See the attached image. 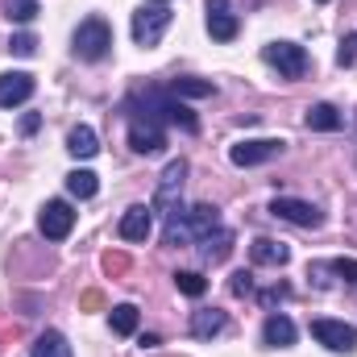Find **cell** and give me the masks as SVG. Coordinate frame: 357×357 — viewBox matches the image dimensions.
Instances as JSON below:
<instances>
[{
	"label": "cell",
	"mask_w": 357,
	"mask_h": 357,
	"mask_svg": "<svg viewBox=\"0 0 357 357\" xmlns=\"http://www.w3.org/2000/svg\"><path fill=\"white\" fill-rule=\"evenodd\" d=\"M303 121H307V129H316V133H337V129L345 125V116H341L333 104H312Z\"/></svg>",
	"instance_id": "18"
},
{
	"label": "cell",
	"mask_w": 357,
	"mask_h": 357,
	"mask_svg": "<svg viewBox=\"0 0 357 357\" xmlns=\"http://www.w3.org/2000/svg\"><path fill=\"white\" fill-rule=\"evenodd\" d=\"M133 42L137 46H158L162 42V33L171 29V8L167 4H150V8H142V13H133Z\"/></svg>",
	"instance_id": "6"
},
{
	"label": "cell",
	"mask_w": 357,
	"mask_h": 357,
	"mask_svg": "<svg viewBox=\"0 0 357 357\" xmlns=\"http://www.w3.org/2000/svg\"><path fill=\"white\" fill-rule=\"evenodd\" d=\"M183 178H187V158H171L167 171L158 175V191H154V204H150L154 216H171L175 208H183L178 204L183 199Z\"/></svg>",
	"instance_id": "2"
},
{
	"label": "cell",
	"mask_w": 357,
	"mask_h": 357,
	"mask_svg": "<svg viewBox=\"0 0 357 357\" xmlns=\"http://www.w3.org/2000/svg\"><path fill=\"white\" fill-rule=\"evenodd\" d=\"M4 13H8V21H17V25H29L42 8H38V0H4Z\"/></svg>",
	"instance_id": "25"
},
{
	"label": "cell",
	"mask_w": 357,
	"mask_h": 357,
	"mask_svg": "<svg viewBox=\"0 0 357 357\" xmlns=\"http://www.w3.org/2000/svg\"><path fill=\"white\" fill-rule=\"evenodd\" d=\"M212 229H220V208L212 204H195V208H175L167 216V245H187L208 237Z\"/></svg>",
	"instance_id": "1"
},
{
	"label": "cell",
	"mask_w": 357,
	"mask_h": 357,
	"mask_svg": "<svg viewBox=\"0 0 357 357\" xmlns=\"http://www.w3.org/2000/svg\"><path fill=\"white\" fill-rule=\"evenodd\" d=\"M108 50H112V29H108V21H104V17L79 21V29H75V54H79L84 63H100Z\"/></svg>",
	"instance_id": "3"
},
{
	"label": "cell",
	"mask_w": 357,
	"mask_h": 357,
	"mask_svg": "<svg viewBox=\"0 0 357 357\" xmlns=\"http://www.w3.org/2000/svg\"><path fill=\"white\" fill-rule=\"evenodd\" d=\"M357 59V33H349V38H341V50H337V63L341 67H349Z\"/></svg>",
	"instance_id": "30"
},
{
	"label": "cell",
	"mask_w": 357,
	"mask_h": 357,
	"mask_svg": "<svg viewBox=\"0 0 357 357\" xmlns=\"http://www.w3.org/2000/svg\"><path fill=\"white\" fill-rule=\"evenodd\" d=\"M108 320H112V333H121V337H133L142 316H137V307H133V303H116Z\"/></svg>",
	"instance_id": "22"
},
{
	"label": "cell",
	"mask_w": 357,
	"mask_h": 357,
	"mask_svg": "<svg viewBox=\"0 0 357 357\" xmlns=\"http://www.w3.org/2000/svg\"><path fill=\"white\" fill-rule=\"evenodd\" d=\"M270 212H274L278 220L299 225V229H320V225H324V212H320L316 204H307V199H295V195H278V199L270 204Z\"/></svg>",
	"instance_id": "10"
},
{
	"label": "cell",
	"mask_w": 357,
	"mask_h": 357,
	"mask_svg": "<svg viewBox=\"0 0 357 357\" xmlns=\"http://www.w3.org/2000/svg\"><path fill=\"white\" fill-rule=\"evenodd\" d=\"M67 191H71L75 199H91V195L100 191V178L91 175V171H71V175H67Z\"/></svg>",
	"instance_id": "23"
},
{
	"label": "cell",
	"mask_w": 357,
	"mask_h": 357,
	"mask_svg": "<svg viewBox=\"0 0 357 357\" xmlns=\"http://www.w3.org/2000/svg\"><path fill=\"white\" fill-rule=\"evenodd\" d=\"M67 150H71L75 158H96V154H100V137H96V129H91V125H75V129L67 133Z\"/></svg>",
	"instance_id": "19"
},
{
	"label": "cell",
	"mask_w": 357,
	"mask_h": 357,
	"mask_svg": "<svg viewBox=\"0 0 357 357\" xmlns=\"http://www.w3.org/2000/svg\"><path fill=\"white\" fill-rule=\"evenodd\" d=\"M282 150H287L282 137H250V142H237L229 150V158H233V167H262V162H274Z\"/></svg>",
	"instance_id": "7"
},
{
	"label": "cell",
	"mask_w": 357,
	"mask_h": 357,
	"mask_svg": "<svg viewBox=\"0 0 357 357\" xmlns=\"http://www.w3.org/2000/svg\"><path fill=\"white\" fill-rule=\"evenodd\" d=\"M212 91H216L212 79H175V84H171V96H178V100H183V96H187V100H199V96H212Z\"/></svg>",
	"instance_id": "24"
},
{
	"label": "cell",
	"mask_w": 357,
	"mask_h": 357,
	"mask_svg": "<svg viewBox=\"0 0 357 357\" xmlns=\"http://www.w3.org/2000/svg\"><path fill=\"white\" fill-rule=\"evenodd\" d=\"M8 50H13V54H21V59H29V54L38 50V38H33V33H17V38L8 42Z\"/></svg>",
	"instance_id": "27"
},
{
	"label": "cell",
	"mask_w": 357,
	"mask_h": 357,
	"mask_svg": "<svg viewBox=\"0 0 357 357\" xmlns=\"http://www.w3.org/2000/svg\"><path fill=\"white\" fill-rule=\"evenodd\" d=\"M100 303H104V299H100V291H88V295H84V307H100Z\"/></svg>",
	"instance_id": "33"
},
{
	"label": "cell",
	"mask_w": 357,
	"mask_h": 357,
	"mask_svg": "<svg viewBox=\"0 0 357 357\" xmlns=\"http://www.w3.org/2000/svg\"><path fill=\"white\" fill-rule=\"evenodd\" d=\"M295 337H299V333H295L291 316H278V312L270 316L266 328H262V341H266V345H274V349H287V345H295Z\"/></svg>",
	"instance_id": "17"
},
{
	"label": "cell",
	"mask_w": 357,
	"mask_h": 357,
	"mask_svg": "<svg viewBox=\"0 0 357 357\" xmlns=\"http://www.w3.org/2000/svg\"><path fill=\"white\" fill-rule=\"evenodd\" d=\"M146 112L158 116V121L178 125L183 133H195V129H199V121L191 116V108H187L178 96H171V91H146Z\"/></svg>",
	"instance_id": "5"
},
{
	"label": "cell",
	"mask_w": 357,
	"mask_h": 357,
	"mask_svg": "<svg viewBox=\"0 0 357 357\" xmlns=\"http://www.w3.org/2000/svg\"><path fill=\"white\" fill-rule=\"evenodd\" d=\"M33 129H38V116H33V112H29V116H25V121H21V133H33Z\"/></svg>",
	"instance_id": "34"
},
{
	"label": "cell",
	"mask_w": 357,
	"mask_h": 357,
	"mask_svg": "<svg viewBox=\"0 0 357 357\" xmlns=\"http://www.w3.org/2000/svg\"><path fill=\"white\" fill-rule=\"evenodd\" d=\"M195 245H199V254H204L208 262H225V258H229V250H233V233L220 225V229H212L208 237H199Z\"/></svg>",
	"instance_id": "16"
},
{
	"label": "cell",
	"mask_w": 357,
	"mask_h": 357,
	"mask_svg": "<svg viewBox=\"0 0 357 357\" xmlns=\"http://www.w3.org/2000/svg\"><path fill=\"white\" fill-rule=\"evenodd\" d=\"M229 328V316L220 312V307H199V312H191V333L199 337V341H212V337H220Z\"/></svg>",
	"instance_id": "14"
},
{
	"label": "cell",
	"mask_w": 357,
	"mask_h": 357,
	"mask_svg": "<svg viewBox=\"0 0 357 357\" xmlns=\"http://www.w3.org/2000/svg\"><path fill=\"white\" fill-rule=\"evenodd\" d=\"M29 357H75V354H71V345H67V337H63V333L46 328V333L33 341V354H29Z\"/></svg>",
	"instance_id": "20"
},
{
	"label": "cell",
	"mask_w": 357,
	"mask_h": 357,
	"mask_svg": "<svg viewBox=\"0 0 357 357\" xmlns=\"http://www.w3.org/2000/svg\"><path fill=\"white\" fill-rule=\"evenodd\" d=\"M175 287L183 291V295L199 299V295L208 291V278H204V274H195V270H178V274H175Z\"/></svg>",
	"instance_id": "26"
},
{
	"label": "cell",
	"mask_w": 357,
	"mask_h": 357,
	"mask_svg": "<svg viewBox=\"0 0 357 357\" xmlns=\"http://www.w3.org/2000/svg\"><path fill=\"white\" fill-rule=\"evenodd\" d=\"M129 146L137 150V154H158L162 146H167V133H162V121L158 116H142V112H133L129 116Z\"/></svg>",
	"instance_id": "8"
},
{
	"label": "cell",
	"mask_w": 357,
	"mask_h": 357,
	"mask_svg": "<svg viewBox=\"0 0 357 357\" xmlns=\"http://www.w3.org/2000/svg\"><path fill=\"white\" fill-rule=\"evenodd\" d=\"M150 229H154V212H150L146 204H133V208L121 216V237H125V241H146Z\"/></svg>",
	"instance_id": "13"
},
{
	"label": "cell",
	"mask_w": 357,
	"mask_h": 357,
	"mask_svg": "<svg viewBox=\"0 0 357 357\" xmlns=\"http://www.w3.org/2000/svg\"><path fill=\"white\" fill-rule=\"evenodd\" d=\"M237 29H241V25H237L233 13H208V33H212L216 42H233Z\"/></svg>",
	"instance_id": "21"
},
{
	"label": "cell",
	"mask_w": 357,
	"mask_h": 357,
	"mask_svg": "<svg viewBox=\"0 0 357 357\" xmlns=\"http://www.w3.org/2000/svg\"><path fill=\"white\" fill-rule=\"evenodd\" d=\"M229 291H233V295H250V291H254V274H250V270H237L233 282H229Z\"/></svg>",
	"instance_id": "29"
},
{
	"label": "cell",
	"mask_w": 357,
	"mask_h": 357,
	"mask_svg": "<svg viewBox=\"0 0 357 357\" xmlns=\"http://www.w3.org/2000/svg\"><path fill=\"white\" fill-rule=\"evenodd\" d=\"M312 337L333 354H354L357 349V328L345 320H312Z\"/></svg>",
	"instance_id": "9"
},
{
	"label": "cell",
	"mask_w": 357,
	"mask_h": 357,
	"mask_svg": "<svg viewBox=\"0 0 357 357\" xmlns=\"http://www.w3.org/2000/svg\"><path fill=\"white\" fill-rule=\"evenodd\" d=\"M262 59H266L282 79H303V75H307V67H312L307 50H303V46H295V42H270L266 50H262Z\"/></svg>",
	"instance_id": "4"
},
{
	"label": "cell",
	"mask_w": 357,
	"mask_h": 357,
	"mask_svg": "<svg viewBox=\"0 0 357 357\" xmlns=\"http://www.w3.org/2000/svg\"><path fill=\"white\" fill-rule=\"evenodd\" d=\"M154 4H167V0H154Z\"/></svg>",
	"instance_id": "35"
},
{
	"label": "cell",
	"mask_w": 357,
	"mask_h": 357,
	"mask_svg": "<svg viewBox=\"0 0 357 357\" xmlns=\"http://www.w3.org/2000/svg\"><path fill=\"white\" fill-rule=\"evenodd\" d=\"M250 258H254L258 266H287V262H291V250H287L282 241H270V237H258V241L250 245Z\"/></svg>",
	"instance_id": "15"
},
{
	"label": "cell",
	"mask_w": 357,
	"mask_h": 357,
	"mask_svg": "<svg viewBox=\"0 0 357 357\" xmlns=\"http://www.w3.org/2000/svg\"><path fill=\"white\" fill-rule=\"evenodd\" d=\"M208 4V13H229V0H204Z\"/></svg>",
	"instance_id": "32"
},
{
	"label": "cell",
	"mask_w": 357,
	"mask_h": 357,
	"mask_svg": "<svg viewBox=\"0 0 357 357\" xmlns=\"http://www.w3.org/2000/svg\"><path fill=\"white\" fill-rule=\"evenodd\" d=\"M33 75L29 71H4L0 75V108H17V104H25L29 96H33Z\"/></svg>",
	"instance_id": "12"
},
{
	"label": "cell",
	"mask_w": 357,
	"mask_h": 357,
	"mask_svg": "<svg viewBox=\"0 0 357 357\" xmlns=\"http://www.w3.org/2000/svg\"><path fill=\"white\" fill-rule=\"evenodd\" d=\"M328 270H333V274H341L345 282H357V262H354V258H337V262H328Z\"/></svg>",
	"instance_id": "28"
},
{
	"label": "cell",
	"mask_w": 357,
	"mask_h": 357,
	"mask_svg": "<svg viewBox=\"0 0 357 357\" xmlns=\"http://www.w3.org/2000/svg\"><path fill=\"white\" fill-rule=\"evenodd\" d=\"M129 266V262H125V258H112V254H108V258H104V270H108V274H121V270Z\"/></svg>",
	"instance_id": "31"
},
{
	"label": "cell",
	"mask_w": 357,
	"mask_h": 357,
	"mask_svg": "<svg viewBox=\"0 0 357 357\" xmlns=\"http://www.w3.org/2000/svg\"><path fill=\"white\" fill-rule=\"evenodd\" d=\"M38 229H42L46 241H63V237H71V229H75V212H71V204H67V199H50V204L42 208V216H38Z\"/></svg>",
	"instance_id": "11"
},
{
	"label": "cell",
	"mask_w": 357,
	"mask_h": 357,
	"mask_svg": "<svg viewBox=\"0 0 357 357\" xmlns=\"http://www.w3.org/2000/svg\"><path fill=\"white\" fill-rule=\"evenodd\" d=\"M316 4H328V0H316Z\"/></svg>",
	"instance_id": "36"
}]
</instances>
